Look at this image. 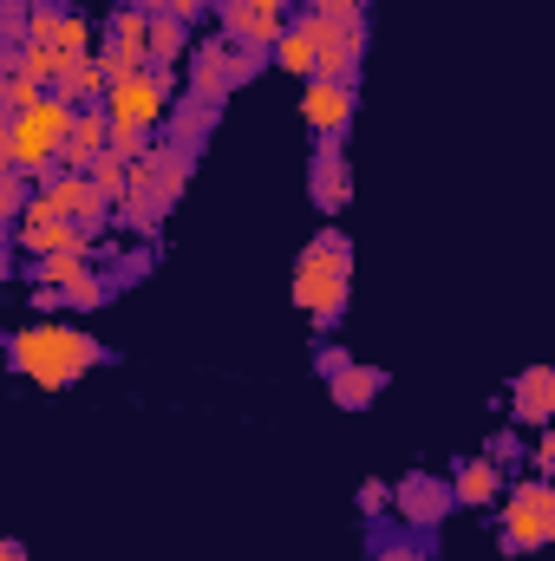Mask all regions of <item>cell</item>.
Masks as SVG:
<instances>
[{
    "label": "cell",
    "mask_w": 555,
    "mask_h": 561,
    "mask_svg": "<svg viewBox=\"0 0 555 561\" xmlns=\"http://www.w3.org/2000/svg\"><path fill=\"white\" fill-rule=\"evenodd\" d=\"M59 294H66L72 313H92V307H105V300L118 294V280H112V268H92L86 280H72V287H59Z\"/></svg>",
    "instance_id": "cb8c5ba5"
},
{
    "label": "cell",
    "mask_w": 555,
    "mask_h": 561,
    "mask_svg": "<svg viewBox=\"0 0 555 561\" xmlns=\"http://www.w3.org/2000/svg\"><path fill=\"white\" fill-rule=\"evenodd\" d=\"M190 46H196V39H190V20L157 13V26H150V66H170V72H177V66L190 59Z\"/></svg>",
    "instance_id": "7402d4cb"
},
{
    "label": "cell",
    "mask_w": 555,
    "mask_h": 561,
    "mask_svg": "<svg viewBox=\"0 0 555 561\" xmlns=\"http://www.w3.org/2000/svg\"><path fill=\"white\" fill-rule=\"evenodd\" d=\"M92 242H105V236H92V229H79V222H66L46 196H33L26 203V216L7 229V249L13 255H26V262H39V255H59V249H92Z\"/></svg>",
    "instance_id": "8992f818"
},
{
    "label": "cell",
    "mask_w": 555,
    "mask_h": 561,
    "mask_svg": "<svg viewBox=\"0 0 555 561\" xmlns=\"http://www.w3.org/2000/svg\"><path fill=\"white\" fill-rule=\"evenodd\" d=\"M530 457H536V477H550V483H555V424H543V431H536Z\"/></svg>",
    "instance_id": "d6a6232c"
},
{
    "label": "cell",
    "mask_w": 555,
    "mask_h": 561,
    "mask_svg": "<svg viewBox=\"0 0 555 561\" xmlns=\"http://www.w3.org/2000/svg\"><path fill=\"white\" fill-rule=\"evenodd\" d=\"M484 457H490V463H503L510 477H523V437H517V431H490Z\"/></svg>",
    "instance_id": "83f0119b"
},
{
    "label": "cell",
    "mask_w": 555,
    "mask_h": 561,
    "mask_svg": "<svg viewBox=\"0 0 555 561\" xmlns=\"http://www.w3.org/2000/svg\"><path fill=\"white\" fill-rule=\"evenodd\" d=\"M46 99V85L33 79V72H0V118H20L26 105H39Z\"/></svg>",
    "instance_id": "d4e9b609"
},
{
    "label": "cell",
    "mask_w": 555,
    "mask_h": 561,
    "mask_svg": "<svg viewBox=\"0 0 555 561\" xmlns=\"http://www.w3.org/2000/svg\"><path fill=\"white\" fill-rule=\"evenodd\" d=\"M112 222H118V229H132V236H157V222H163V209H157L150 196H138V190H132V196H125V203L112 209Z\"/></svg>",
    "instance_id": "484cf974"
},
{
    "label": "cell",
    "mask_w": 555,
    "mask_h": 561,
    "mask_svg": "<svg viewBox=\"0 0 555 561\" xmlns=\"http://www.w3.org/2000/svg\"><path fill=\"white\" fill-rule=\"evenodd\" d=\"M301 125L314 138H347V125H353V85L347 79H307L301 85Z\"/></svg>",
    "instance_id": "7c38bea8"
},
{
    "label": "cell",
    "mask_w": 555,
    "mask_h": 561,
    "mask_svg": "<svg viewBox=\"0 0 555 561\" xmlns=\"http://www.w3.org/2000/svg\"><path fill=\"white\" fill-rule=\"evenodd\" d=\"M307 7L327 20H366V0H307Z\"/></svg>",
    "instance_id": "e575fe53"
},
{
    "label": "cell",
    "mask_w": 555,
    "mask_h": 561,
    "mask_svg": "<svg viewBox=\"0 0 555 561\" xmlns=\"http://www.w3.org/2000/svg\"><path fill=\"white\" fill-rule=\"evenodd\" d=\"M190 170H196V150H190V144L157 138L138 163H132V190H138V196H150V203L170 216V209H177V196L190 190Z\"/></svg>",
    "instance_id": "52a82bcc"
},
{
    "label": "cell",
    "mask_w": 555,
    "mask_h": 561,
    "mask_svg": "<svg viewBox=\"0 0 555 561\" xmlns=\"http://www.w3.org/2000/svg\"><path fill=\"white\" fill-rule=\"evenodd\" d=\"M353 503H360V516L373 523V516H386V510H393V483H380V477H366V483L353 490Z\"/></svg>",
    "instance_id": "f546056e"
},
{
    "label": "cell",
    "mask_w": 555,
    "mask_h": 561,
    "mask_svg": "<svg viewBox=\"0 0 555 561\" xmlns=\"http://www.w3.org/2000/svg\"><path fill=\"white\" fill-rule=\"evenodd\" d=\"M79 125V105L66 92H46L39 105H26L20 118H0V163L7 170H26L33 183H46L66 157V138Z\"/></svg>",
    "instance_id": "3957f363"
},
{
    "label": "cell",
    "mask_w": 555,
    "mask_h": 561,
    "mask_svg": "<svg viewBox=\"0 0 555 561\" xmlns=\"http://www.w3.org/2000/svg\"><path fill=\"white\" fill-rule=\"evenodd\" d=\"M39 196L66 216V222H79V229H105L112 222V196L99 190V176H79V170H53L46 183H39Z\"/></svg>",
    "instance_id": "9c48e42d"
},
{
    "label": "cell",
    "mask_w": 555,
    "mask_h": 561,
    "mask_svg": "<svg viewBox=\"0 0 555 561\" xmlns=\"http://www.w3.org/2000/svg\"><path fill=\"white\" fill-rule=\"evenodd\" d=\"M132 7H150V13H170V20H203L209 0H132Z\"/></svg>",
    "instance_id": "1f68e13d"
},
{
    "label": "cell",
    "mask_w": 555,
    "mask_h": 561,
    "mask_svg": "<svg viewBox=\"0 0 555 561\" xmlns=\"http://www.w3.org/2000/svg\"><path fill=\"white\" fill-rule=\"evenodd\" d=\"M451 490H457V503H464V510H490V503L510 490V470H503V463H490V457L477 450V457H457V463H451Z\"/></svg>",
    "instance_id": "9a60e30c"
},
{
    "label": "cell",
    "mask_w": 555,
    "mask_h": 561,
    "mask_svg": "<svg viewBox=\"0 0 555 561\" xmlns=\"http://www.w3.org/2000/svg\"><path fill=\"white\" fill-rule=\"evenodd\" d=\"M0 561H26V549H20V542L7 536V542H0Z\"/></svg>",
    "instance_id": "74e56055"
},
{
    "label": "cell",
    "mask_w": 555,
    "mask_h": 561,
    "mask_svg": "<svg viewBox=\"0 0 555 561\" xmlns=\"http://www.w3.org/2000/svg\"><path fill=\"white\" fill-rule=\"evenodd\" d=\"M216 33H229L236 46H249V53H269L275 59V46H281V33H287V20L281 13H256L249 0H216Z\"/></svg>",
    "instance_id": "4fadbf2b"
},
{
    "label": "cell",
    "mask_w": 555,
    "mask_h": 561,
    "mask_svg": "<svg viewBox=\"0 0 555 561\" xmlns=\"http://www.w3.org/2000/svg\"><path fill=\"white\" fill-rule=\"evenodd\" d=\"M33 196H39V183H33L26 170H7V163H0V222H7V229L26 216V203H33Z\"/></svg>",
    "instance_id": "603a6c76"
},
{
    "label": "cell",
    "mask_w": 555,
    "mask_h": 561,
    "mask_svg": "<svg viewBox=\"0 0 555 561\" xmlns=\"http://www.w3.org/2000/svg\"><path fill=\"white\" fill-rule=\"evenodd\" d=\"M59 13H66V0H33L26 39H33V46H53V33H59ZM26 39H20V46H26Z\"/></svg>",
    "instance_id": "4316f807"
},
{
    "label": "cell",
    "mask_w": 555,
    "mask_h": 561,
    "mask_svg": "<svg viewBox=\"0 0 555 561\" xmlns=\"http://www.w3.org/2000/svg\"><path fill=\"white\" fill-rule=\"evenodd\" d=\"M223 53H229V39H223V33H209V39H196V46H190V99H203V105H223V99H229Z\"/></svg>",
    "instance_id": "2e32d148"
},
{
    "label": "cell",
    "mask_w": 555,
    "mask_h": 561,
    "mask_svg": "<svg viewBox=\"0 0 555 561\" xmlns=\"http://www.w3.org/2000/svg\"><path fill=\"white\" fill-rule=\"evenodd\" d=\"M373 561H431V556H424L418 542H380V549H373Z\"/></svg>",
    "instance_id": "d590c367"
},
{
    "label": "cell",
    "mask_w": 555,
    "mask_h": 561,
    "mask_svg": "<svg viewBox=\"0 0 555 561\" xmlns=\"http://www.w3.org/2000/svg\"><path fill=\"white\" fill-rule=\"evenodd\" d=\"M249 7H256V13H281V20H287V7H294V0H249Z\"/></svg>",
    "instance_id": "8d00e7d4"
},
{
    "label": "cell",
    "mask_w": 555,
    "mask_h": 561,
    "mask_svg": "<svg viewBox=\"0 0 555 561\" xmlns=\"http://www.w3.org/2000/svg\"><path fill=\"white\" fill-rule=\"evenodd\" d=\"M216 112H223V105L183 99V105H170V125H163V138H177V144H190V150H203V138H209V125H216Z\"/></svg>",
    "instance_id": "44dd1931"
},
{
    "label": "cell",
    "mask_w": 555,
    "mask_h": 561,
    "mask_svg": "<svg viewBox=\"0 0 555 561\" xmlns=\"http://www.w3.org/2000/svg\"><path fill=\"white\" fill-rule=\"evenodd\" d=\"M275 66L281 72H294L301 85L320 79V46H314V20H307V7L287 20V33H281V46H275Z\"/></svg>",
    "instance_id": "e0dca14e"
},
{
    "label": "cell",
    "mask_w": 555,
    "mask_h": 561,
    "mask_svg": "<svg viewBox=\"0 0 555 561\" xmlns=\"http://www.w3.org/2000/svg\"><path fill=\"white\" fill-rule=\"evenodd\" d=\"M307 196L320 216H340L353 203V163L340 138H314V163H307Z\"/></svg>",
    "instance_id": "8fae6325"
},
{
    "label": "cell",
    "mask_w": 555,
    "mask_h": 561,
    "mask_svg": "<svg viewBox=\"0 0 555 561\" xmlns=\"http://www.w3.org/2000/svg\"><path fill=\"white\" fill-rule=\"evenodd\" d=\"M138 275H150V249H138V255H118V262H112V280H118V287H132Z\"/></svg>",
    "instance_id": "836d02e7"
},
{
    "label": "cell",
    "mask_w": 555,
    "mask_h": 561,
    "mask_svg": "<svg viewBox=\"0 0 555 561\" xmlns=\"http://www.w3.org/2000/svg\"><path fill=\"white\" fill-rule=\"evenodd\" d=\"M555 542V483L550 477H510L503 490V556H543Z\"/></svg>",
    "instance_id": "277c9868"
},
{
    "label": "cell",
    "mask_w": 555,
    "mask_h": 561,
    "mask_svg": "<svg viewBox=\"0 0 555 561\" xmlns=\"http://www.w3.org/2000/svg\"><path fill=\"white\" fill-rule=\"evenodd\" d=\"M307 20H314V46H320V79H347L353 85V72L366 59V20H327L314 7H307Z\"/></svg>",
    "instance_id": "30bf717a"
},
{
    "label": "cell",
    "mask_w": 555,
    "mask_h": 561,
    "mask_svg": "<svg viewBox=\"0 0 555 561\" xmlns=\"http://www.w3.org/2000/svg\"><path fill=\"white\" fill-rule=\"evenodd\" d=\"M7 359H13V373L33 379L39 392H66V386H79L92 366H105L112 353H105L86 327H72V320H26V327L7 340Z\"/></svg>",
    "instance_id": "6da1fadb"
},
{
    "label": "cell",
    "mask_w": 555,
    "mask_h": 561,
    "mask_svg": "<svg viewBox=\"0 0 555 561\" xmlns=\"http://www.w3.org/2000/svg\"><path fill=\"white\" fill-rule=\"evenodd\" d=\"M150 26H157V13L125 0V7L112 13V26H105V46H112V53H125L132 66H150Z\"/></svg>",
    "instance_id": "ac0fdd59"
},
{
    "label": "cell",
    "mask_w": 555,
    "mask_h": 561,
    "mask_svg": "<svg viewBox=\"0 0 555 561\" xmlns=\"http://www.w3.org/2000/svg\"><path fill=\"white\" fill-rule=\"evenodd\" d=\"M33 20V0H0V46H20Z\"/></svg>",
    "instance_id": "f1b7e54d"
},
{
    "label": "cell",
    "mask_w": 555,
    "mask_h": 561,
    "mask_svg": "<svg viewBox=\"0 0 555 561\" xmlns=\"http://www.w3.org/2000/svg\"><path fill=\"white\" fill-rule=\"evenodd\" d=\"M327 392H333V405H340V412H366V405L386 392V366H366V359H353L340 379H327Z\"/></svg>",
    "instance_id": "d6986e66"
},
{
    "label": "cell",
    "mask_w": 555,
    "mask_h": 561,
    "mask_svg": "<svg viewBox=\"0 0 555 561\" xmlns=\"http://www.w3.org/2000/svg\"><path fill=\"white\" fill-rule=\"evenodd\" d=\"M170 92H177L170 66H144V72H125V79L105 92V112H112V125H138V131H157V138H163V125H170Z\"/></svg>",
    "instance_id": "5b68a950"
},
{
    "label": "cell",
    "mask_w": 555,
    "mask_h": 561,
    "mask_svg": "<svg viewBox=\"0 0 555 561\" xmlns=\"http://www.w3.org/2000/svg\"><path fill=\"white\" fill-rule=\"evenodd\" d=\"M53 92H66L72 105H105V92H112V66L92 53V59H72L66 72H59V85Z\"/></svg>",
    "instance_id": "ffe728a7"
},
{
    "label": "cell",
    "mask_w": 555,
    "mask_h": 561,
    "mask_svg": "<svg viewBox=\"0 0 555 561\" xmlns=\"http://www.w3.org/2000/svg\"><path fill=\"white\" fill-rule=\"evenodd\" d=\"M347 366H353V353H347V346H340V340H327V346H320V353H314V373H320V379H340V373H347Z\"/></svg>",
    "instance_id": "4dcf8cb0"
},
{
    "label": "cell",
    "mask_w": 555,
    "mask_h": 561,
    "mask_svg": "<svg viewBox=\"0 0 555 561\" xmlns=\"http://www.w3.org/2000/svg\"><path fill=\"white\" fill-rule=\"evenodd\" d=\"M510 419L523 424V431H543L555 424V366H523L517 379H510Z\"/></svg>",
    "instance_id": "5bb4252c"
},
{
    "label": "cell",
    "mask_w": 555,
    "mask_h": 561,
    "mask_svg": "<svg viewBox=\"0 0 555 561\" xmlns=\"http://www.w3.org/2000/svg\"><path fill=\"white\" fill-rule=\"evenodd\" d=\"M451 510H457V490H451V477H438V470H406V477L393 483V516H399L406 529H438Z\"/></svg>",
    "instance_id": "ba28073f"
},
{
    "label": "cell",
    "mask_w": 555,
    "mask_h": 561,
    "mask_svg": "<svg viewBox=\"0 0 555 561\" xmlns=\"http://www.w3.org/2000/svg\"><path fill=\"white\" fill-rule=\"evenodd\" d=\"M353 294V242L340 229H320L301 255H294V307L314 320V333H333Z\"/></svg>",
    "instance_id": "7a4b0ae2"
}]
</instances>
